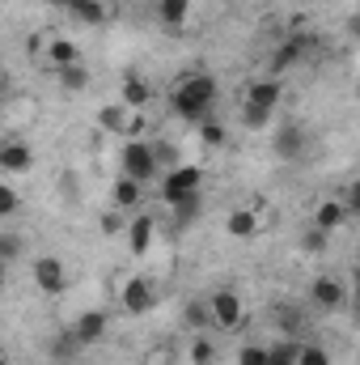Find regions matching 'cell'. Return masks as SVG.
I'll return each mask as SVG.
<instances>
[{
    "mask_svg": "<svg viewBox=\"0 0 360 365\" xmlns=\"http://www.w3.org/2000/svg\"><path fill=\"white\" fill-rule=\"evenodd\" d=\"M216 98H221V86H216L212 73H182L174 81V90H170V115L186 119V123H199V119L212 115Z\"/></svg>",
    "mask_w": 360,
    "mask_h": 365,
    "instance_id": "1",
    "label": "cell"
},
{
    "mask_svg": "<svg viewBox=\"0 0 360 365\" xmlns=\"http://www.w3.org/2000/svg\"><path fill=\"white\" fill-rule=\"evenodd\" d=\"M119 175H127V179H136V182L157 179L162 166H157L153 140H123V149H119Z\"/></svg>",
    "mask_w": 360,
    "mask_h": 365,
    "instance_id": "2",
    "label": "cell"
},
{
    "mask_svg": "<svg viewBox=\"0 0 360 365\" xmlns=\"http://www.w3.org/2000/svg\"><path fill=\"white\" fill-rule=\"evenodd\" d=\"M208 310H212V327H221V331H238L246 323V302L238 289H212Z\"/></svg>",
    "mask_w": 360,
    "mask_h": 365,
    "instance_id": "3",
    "label": "cell"
},
{
    "mask_svg": "<svg viewBox=\"0 0 360 365\" xmlns=\"http://www.w3.org/2000/svg\"><path fill=\"white\" fill-rule=\"evenodd\" d=\"M195 191H203V166H195V162H182V166L162 175V200H166V208L179 204L182 195H195Z\"/></svg>",
    "mask_w": 360,
    "mask_h": 365,
    "instance_id": "4",
    "label": "cell"
},
{
    "mask_svg": "<svg viewBox=\"0 0 360 365\" xmlns=\"http://www.w3.org/2000/svg\"><path fill=\"white\" fill-rule=\"evenodd\" d=\"M30 280L43 297H60V293H68V264L55 255H38L30 264Z\"/></svg>",
    "mask_w": 360,
    "mask_h": 365,
    "instance_id": "5",
    "label": "cell"
},
{
    "mask_svg": "<svg viewBox=\"0 0 360 365\" xmlns=\"http://www.w3.org/2000/svg\"><path fill=\"white\" fill-rule=\"evenodd\" d=\"M305 149H309L305 123H297V119L275 123V132H271V153H275L280 162H297V158H305Z\"/></svg>",
    "mask_w": 360,
    "mask_h": 365,
    "instance_id": "6",
    "label": "cell"
},
{
    "mask_svg": "<svg viewBox=\"0 0 360 365\" xmlns=\"http://www.w3.org/2000/svg\"><path fill=\"white\" fill-rule=\"evenodd\" d=\"M280 102H284V81L280 77H250L246 81V90H242V106H255V110H268L275 115L280 110Z\"/></svg>",
    "mask_w": 360,
    "mask_h": 365,
    "instance_id": "7",
    "label": "cell"
},
{
    "mask_svg": "<svg viewBox=\"0 0 360 365\" xmlns=\"http://www.w3.org/2000/svg\"><path fill=\"white\" fill-rule=\"evenodd\" d=\"M309 302H314L322 314H339V310L348 306V284L331 272L314 276V280H309Z\"/></svg>",
    "mask_w": 360,
    "mask_h": 365,
    "instance_id": "8",
    "label": "cell"
},
{
    "mask_svg": "<svg viewBox=\"0 0 360 365\" xmlns=\"http://www.w3.org/2000/svg\"><path fill=\"white\" fill-rule=\"evenodd\" d=\"M119 306L127 310V314H149L153 306H157V289H153V280H144V276H132V280H123V289H119Z\"/></svg>",
    "mask_w": 360,
    "mask_h": 365,
    "instance_id": "9",
    "label": "cell"
},
{
    "mask_svg": "<svg viewBox=\"0 0 360 365\" xmlns=\"http://www.w3.org/2000/svg\"><path fill=\"white\" fill-rule=\"evenodd\" d=\"M348 221H352V212H348L344 195H322V200L314 204V212H309V225H318V230H327V234H339Z\"/></svg>",
    "mask_w": 360,
    "mask_h": 365,
    "instance_id": "10",
    "label": "cell"
},
{
    "mask_svg": "<svg viewBox=\"0 0 360 365\" xmlns=\"http://www.w3.org/2000/svg\"><path fill=\"white\" fill-rule=\"evenodd\" d=\"M34 170V149L26 140H4L0 145V175L4 179H21Z\"/></svg>",
    "mask_w": 360,
    "mask_h": 365,
    "instance_id": "11",
    "label": "cell"
},
{
    "mask_svg": "<svg viewBox=\"0 0 360 365\" xmlns=\"http://www.w3.org/2000/svg\"><path fill=\"white\" fill-rule=\"evenodd\" d=\"M305 51H309V38L305 34H288L275 51H271V77H284V73H292L301 60H305Z\"/></svg>",
    "mask_w": 360,
    "mask_h": 365,
    "instance_id": "12",
    "label": "cell"
},
{
    "mask_svg": "<svg viewBox=\"0 0 360 365\" xmlns=\"http://www.w3.org/2000/svg\"><path fill=\"white\" fill-rule=\"evenodd\" d=\"M106 331H110V319H106V310H81V314L73 319V336L81 340V349L102 344V340H106Z\"/></svg>",
    "mask_w": 360,
    "mask_h": 365,
    "instance_id": "13",
    "label": "cell"
},
{
    "mask_svg": "<svg viewBox=\"0 0 360 365\" xmlns=\"http://www.w3.org/2000/svg\"><path fill=\"white\" fill-rule=\"evenodd\" d=\"M123 234H127V247H132L136 255H149V251H153V238H157V221H153L149 212H132Z\"/></svg>",
    "mask_w": 360,
    "mask_h": 365,
    "instance_id": "14",
    "label": "cell"
},
{
    "mask_svg": "<svg viewBox=\"0 0 360 365\" xmlns=\"http://www.w3.org/2000/svg\"><path fill=\"white\" fill-rule=\"evenodd\" d=\"M119 102L132 106V110H149V102H153V81L140 77V73H127L123 86H119Z\"/></svg>",
    "mask_w": 360,
    "mask_h": 365,
    "instance_id": "15",
    "label": "cell"
},
{
    "mask_svg": "<svg viewBox=\"0 0 360 365\" xmlns=\"http://www.w3.org/2000/svg\"><path fill=\"white\" fill-rule=\"evenodd\" d=\"M140 200H144V182L127 179V175H119V179L110 182V204L119 212H140Z\"/></svg>",
    "mask_w": 360,
    "mask_h": 365,
    "instance_id": "16",
    "label": "cell"
},
{
    "mask_svg": "<svg viewBox=\"0 0 360 365\" xmlns=\"http://www.w3.org/2000/svg\"><path fill=\"white\" fill-rule=\"evenodd\" d=\"M259 225H263V217H259V208H233L229 217H225V234L229 238H255L259 234Z\"/></svg>",
    "mask_w": 360,
    "mask_h": 365,
    "instance_id": "17",
    "label": "cell"
},
{
    "mask_svg": "<svg viewBox=\"0 0 360 365\" xmlns=\"http://www.w3.org/2000/svg\"><path fill=\"white\" fill-rule=\"evenodd\" d=\"M43 56H47V64H51L55 73H60V68H73V64H81V47H77L73 38H64V34H55V38L47 43V51H43Z\"/></svg>",
    "mask_w": 360,
    "mask_h": 365,
    "instance_id": "18",
    "label": "cell"
},
{
    "mask_svg": "<svg viewBox=\"0 0 360 365\" xmlns=\"http://www.w3.org/2000/svg\"><path fill=\"white\" fill-rule=\"evenodd\" d=\"M127 123H132V106H123L119 98H115V102H106V106L97 110V128H102V132H110V136H123V132H127Z\"/></svg>",
    "mask_w": 360,
    "mask_h": 365,
    "instance_id": "19",
    "label": "cell"
},
{
    "mask_svg": "<svg viewBox=\"0 0 360 365\" xmlns=\"http://www.w3.org/2000/svg\"><path fill=\"white\" fill-rule=\"evenodd\" d=\"M68 13H73L81 26H102V21H106V13H110V4H106V0H73V4H68Z\"/></svg>",
    "mask_w": 360,
    "mask_h": 365,
    "instance_id": "20",
    "label": "cell"
},
{
    "mask_svg": "<svg viewBox=\"0 0 360 365\" xmlns=\"http://www.w3.org/2000/svg\"><path fill=\"white\" fill-rule=\"evenodd\" d=\"M77 353H81V340H77V336H73V327H68V331H60V336H55V340H51V361H77Z\"/></svg>",
    "mask_w": 360,
    "mask_h": 365,
    "instance_id": "21",
    "label": "cell"
},
{
    "mask_svg": "<svg viewBox=\"0 0 360 365\" xmlns=\"http://www.w3.org/2000/svg\"><path fill=\"white\" fill-rule=\"evenodd\" d=\"M195 128H199V145H203V149H221V145H225V123H221V119L208 115V119H199Z\"/></svg>",
    "mask_w": 360,
    "mask_h": 365,
    "instance_id": "22",
    "label": "cell"
},
{
    "mask_svg": "<svg viewBox=\"0 0 360 365\" xmlns=\"http://www.w3.org/2000/svg\"><path fill=\"white\" fill-rule=\"evenodd\" d=\"M182 323H186L191 331H203V327L212 323V310H208V302H199V297H195V302H186V306H182Z\"/></svg>",
    "mask_w": 360,
    "mask_h": 365,
    "instance_id": "23",
    "label": "cell"
},
{
    "mask_svg": "<svg viewBox=\"0 0 360 365\" xmlns=\"http://www.w3.org/2000/svg\"><path fill=\"white\" fill-rule=\"evenodd\" d=\"M157 17L166 26H182L191 17V0H157Z\"/></svg>",
    "mask_w": 360,
    "mask_h": 365,
    "instance_id": "24",
    "label": "cell"
},
{
    "mask_svg": "<svg viewBox=\"0 0 360 365\" xmlns=\"http://www.w3.org/2000/svg\"><path fill=\"white\" fill-rule=\"evenodd\" d=\"M297 349H301V340H275V344H268V365H297Z\"/></svg>",
    "mask_w": 360,
    "mask_h": 365,
    "instance_id": "25",
    "label": "cell"
},
{
    "mask_svg": "<svg viewBox=\"0 0 360 365\" xmlns=\"http://www.w3.org/2000/svg\"><path fill=\"white\" fill-rule=\"evenodd\" d=\"M55 77H60V86H64V90H73V93H81L85 86H90V68H85V64H73V68H60Z\"/></svg>",
    "mask_w": 360,
    "mask_h": 365,
    "instance_id": "26",
    "label": "cell"
},
{
    "mask_svg": "<svg viewBox=\"0 0 360 365\" xmlns=\"http://www.w3.org/2000/svg\"><path fill=\"white\" fill-rule=\"evenodd\" d=\"M199 208H203V191H195V195H182L179 204H170V212L179 217L182 225H186V221H195V212H199Z\"/></svg>",
    "mask_w": 360,
    "mask_h": 365,
    "instance_id": "27",
    "label": "cell"
},
{
    "mask_svg": "<svg viewBox=\"0 0 360 365\" xmlns=\"http://www.w3.org/2000/svg\"><path fill=\"white\" fill-rule=\"evenodd\" d=\"M17 208H21V191H17V182H0V217H17Z\"/></svg>",
    "mask_w": 360,
    "mask_h": 365,
    "instance_id": "28",
    "label": "cell"
},
{
    "mask_svg": "<svg viewBox=\"0 0 360 365\" xmlns=\"http://www.w3.org/2000/svg\"><path fill=\"white\" fill-rule=\"evenodd\" d=\"M297 365H331V353H327L322 344H305V340H301V349H297Z\"/></svg>",
    "mask_w": 360,
    "mask_h": 365,
    "instance_id": "29",
    "label": "cell"
},
{
    "mask_svg": "<svg viewBox=\"0 0 360 365\" xmlns=\"http://www.w3.org/2000/svg\"><path fill=\"white\" fill-rule=\"evenodd\" d=\"M212 361H216V344L203 340V336H195L191 340V365H212Z\"/></svg>",
    "mask_w": 360,
    "mask_h": 365,
    "instance_id": "30",
    "label": "cell"
},
{
    "mask_svg": "<svg viewBox=\"0 0 360 365\" xmlns=\"http://www.w3.org/2000/svg\"><path fill=\"white\" fill-rule=\"evenodd\" d=\"M327 242H331V234H327V230H318V225H309V230L301 234V247H305L309 255H322V251H327Z\"/></svg>",
    "mask_w": 360,
    "mask_h": 365,
    "instance_id": "31",
    "label": "cell"
},
{
    "mask_svg": "<svg viewBox=\"0 0 360 365\" xmlns=\"http://www.w3.org/2000/svg\"><path fill=\"white\" fill-rule=\"evenodd\" d=\"M153 153H157V166H162V175H166V170H174V166H182L179 149H174V145H166V140H153Z\"/></svg>",
    "mask_w": 360,
    "mask_h": 365,
    "instance_id": "32",
    "label": "cell"
},
{
    "mask_svg": "<svg viewBox=\"0 0 360 365\" xmlns=\"http://www.w3.org/2000/svg\"><path fill=\"white\" fill-rule=\"evenodd\" d=\"M0 259H4V264H17V259H21V238H17L13 230L0 234Z\"/></svg>",
    "mask_w": 360,
    "mask_h": 365,
    "instance_id": "33",
    "label": "cell"
},
{
    "mask_svg": "<svg viewBox=\"0 0 360 365\" xmlns=\"http://www.w3.org/2000/svg\"><path fill=\"white\" fill-rule=\"evenodd\" d=\"M233 365H268V344H242Z\"/></svg>",
    "mask_w": 360,
    "mask_h": 365,
    "instance_id": "34",
    "label": "cell"
},
{
    "mask_svg": "<svg viewBox=\"0 0 360 365\" xmlns=\"http://www.w3.org/2000/svg\"><path fill=\"white\" fill-rule=\"evenodd\" d=\"M242 123L259 132V128H271V115L268 110H255V106H242Z\"/></svg>",
    "mask_w": 360,
    "mask_h": 365,
    "instance_id": "35",
    "label": "cell"
},
{
    "mask_svg": "<svg viewBox=\"0 0 360 365\" xmlns=\"http://www.w3.org/2000/svg\"><path fill=\"white\" fill-rule=\"evenodd\" d=\"M339 195H344V204H348V212H352V217H360V179L344 182V191H339Z\"/></svg>",
    "mask_w": 360,
    "mask_h": 365,
    "instance_id": "36",
    "label": "cell"
},
{
    "mask_svg": "<svg viewBox=\"0 0 360 365\" xmlns=\"http://www.w3.org/2000/svg\"><path fill=\"white\" fill-rule=\"evenodd\" d=\"M144 128H149V119H144V110H132V123H127V132H123V140H144Z\"/></svg>",
    "mask_w": 360,
    "mask_h": 365,
    "instance_id": "37",
    "label": "cell"
},
{
    "mask_svg": "<svg viewBox=\"0 0 360 365\" xmlns=\"http://www.w3.org/2000/svg\"><path fill=\"white\" fill-rule=\"evenodd\" d=\"M119 230H127V221H123L119 208H110V212L102 217V234H119Z\"/></svg>",
    "mask_w": 360,
    "mask_h": 365,
    "instance_id": "38",
    "label": "cell"
},
{
    "mask_svg": "<svg viewBox=\"0 0 360 365\" xmlns=\"http://www.w3.org/2000/svg\"><path fill=\"white\" fill-rule=\"evenodd\" d=\"M352 34H356V38H360V13H356V17H352Z\"/></svg>",
    "mask_w": 360,
    "mask_h": 365,
    "instance_id": "39",
    "label": "cell"
},
{
    "mask_svg": "<svg viewBox=\"0 0 360 365\" xmlns=\"http://www.w3.org/2000/svg\"><path fill=\"white\" fill-rule=\"evenodd\" d=\"M47 4H55V9H68V4H73V0H47Z\"/></svg>",
    "mask_w": 360,
    "mask_h": 365,
    "instance_id": "40",
    "label": "cell"
},
{
    "mask_svg": "<svg viewBox=\"0 0 360 365\" xmlns=\"http://www.w3.org/2000/svg\"><path fill=\"white\" fill-rule=\"evenodd\" d=\"M356 102H360V86H356Z\"/></svg>",
    "mask_w": 360,
    "mask_h": 365,
    "instance_id": "41",
    "label": "cell"
}]
</instances>
